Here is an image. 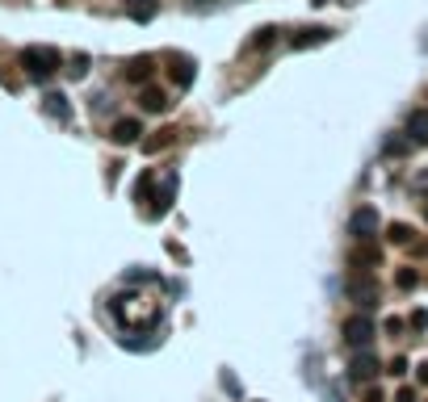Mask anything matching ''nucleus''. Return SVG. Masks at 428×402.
I'll use <instances>...</instances> for the list:
<instances>
[{"label":"nucleus","instance_id":"10","mask_svg":"<svg viewBox=\"0 0 428 402\" xmlns=\"http://www.w3.org/2000/svg\"><path fill=\"white\" fill-rule=\"evenodd\" d=\"M172 80H177V88H189V84H193V59L177 55V59H172Z\"/></svg>","mask_w":428,"mask_h":402},{"label":"nucleus","instance_id":"16","mask_svg":"<svg viewBox=\"0 0 428 402\" xmlns=\"http://www.w3.org/2000/svg\"><path fill=\"white\" fill-rule=\"evenodd\" d=\"M273 34H277L273 25H265V29H256V38H252V46H269V42H273Z\"/></svg>","mask_w":428,"mask_h":402},{"label":"nucleus","instance_id":"1","mask_svg":"<svg viewBox=\"0 0 428 402\" xmlns=\"http://www.w3.org/2000/svg\"><path fill=\"white\" fill-rule=\"evenodd\" d=\"M109 315L118 319L122 331H156L164 319V302H156L143 289H118L109 298Z\"/></svg>","mask_w":428,"mask_h":402},{"label":"nucleus","instance_id":"11","mask_svg":"<svg viewBox=\"0 0 428 402\" xmlns=\"http://www.w3.org/2000/svg\"><path fill=\"white\" fill-rule=\"evenodd\" d=\"M139 105H143L147 113H160V109L168 105V96H164V88H156V84H147V88H143V96H139Z\"/></svg>","mask_w":428,"mask_h":402},{"label":"nucleus","instance_id":"9","mask_svg":"<svg viewBox=\"0 0 428 402\" xmlns=\"http://www.w3.org/2000/svg\"><path fill=\"white\" fill-rule=\"evenodd\" d=\"M42 109H46L50 117H63V122L71 117V105H67V96H63V92H46V96H42Z\"/></svg>","mask_w":428,"mask_h":402},{"label":"nucleus","instance_id":"8","mask_svg":"<svg viewBox=\"0 0 428 402\" xmlns=\"http://www.w3.org/2000/svg\"><path fill=\"white\" fill-rule=\"evenodd\" d=\"M374 227H378V214H374L370 206H366V210H357V214H353V222H349V231H353L357 239H370V235H374Z\"/></svg>","mask_w":428,"mask_h":402},{"label":"nucleus","instance_id":"5","mask_svg":"<svg viewBox=\"0 0 428 402\" xmlns=\"http://www.w3.org/2000/svg\"><path fill=\"white\" fill-rule=\"evenodd\" d=\"M403 134H408V143L424 147V143H428V109H412V113H408V122H403Z\"/></svg>","mask_w":428,"mask_h":402},{"label":"nucleus","instance_id":"15","mask_svg":"<svg viewBox=\"0 0 428 402\" xmlns=\"http://www.w3.org/2000/svg\"><path fill=\"white\" fill-rule=\"evenodd\" d=\"M395 281H399V289H416V285H420V273H416V268H403Z\"/></svg>","mask_w":428,"mask_h":402},{"label":"nucleus","instance_id":"13","mask_svg":"<svg viewBox=\"0 0 428 402\" xmlns=\"http://www.w3.org/2000/svg\"><path fill=\"white\" fill-rule=\"evenodd\" d=\"M126 13L134 21H151L156 17V0H126Z\"/></svg>","mask_w":428,"mask_h":402},{"label":"nucleus","instance_id":"17","mask_svg":"<svg viewBox=\"0 0 428 402\" xmlns=\"http://www.w3.org/2000/svg\"><path fill=\"white\" fill-rule=\"evenodd\" d=\"M84 71H88V59H84V55H76V59H71V76H84Z\"/></svg>","mask_w":428,"mask_h":402},{"label":"nucleus","instance_id":"6","mask_svg":"<svg viewBox=\"0 0 428 402\" xmlns=\"http://www.w3.org/2000/svg\"><path fill=\"white\" fill-rule=\"evenodd\" d=\"M294 50H307V46H324V42H332V29L328 25H307V29H298L294 38Z\"/></svg>","mask_w":428,"mask_h":402},{"label":"nucleus","instance_id":"19","mask_svg":"<svg viewBox=\"0 0 428 402\" xmlns=\"http://www.w3.org/2000/svg\"><path fill=\"white\" fill-rule=\"evenodd\" d=\"M403 327H408L403 319H387V331H391V336H403Z\"/></svg>","mask_w":428,"mask_h":402},{"label":"nucleus","instance_id":"21","mask_svg":"<svg viewBox=\"0 0 428 402\" xmlns=\"http://www.w3.org/2000/svg\"><path fill=\"white\" fill-rule=\"evenodd\" d=\"M416 382H420V386H428V361H424V365H416Z\"/></svg>","mask_w":428,"mask_h":402},{"label":"nucleus","instance_id":"7","mask_svg":"<svg viewBox=\"0 0 428 402\" xmlns=\"http://www.w3.org/2000/svg\"><path fill=\"white\" fill-rule=\"evenodd\" d=\"M349 378H353V382H370V378H378V361H374L370 352H357L353 365H349Z\"/></svg>","mask_w":428,"mask_h":402},{"label":"nucleus","instance_id":"14","mask_svg":"<svg viewBox=\"0 0 428 402\" xmlns=\"http://www.w3.org/2000/svg\"><path fill=\"white\" fill-rule=\"evenodd\" d=\"M412 235H416V231H412L408 222H391V231H387L391 243H412Z\"/></svg>","mask_w":428,"mask_h":402},{"label":"nucleus","instance_id":"18","mask_svg":"<svg viewBox=\"0 0 428 402\" xmlns=\"http://www.w3.org/2000/svg\"><path fill=\"white\" fill-rule=\"evenodd\" d=\"M387 373H395V378H403V373H408V361H403V357H395V361H391V369H387Z\"/></svg>","mask_w":428,"mask_h":402},{"label":"nucleus","instance_id":"2","mask_svg":"<svg viewBox=\"0 0 428 402\" xmlns=\"http://www.w3.org/2000/svg\"><path fill=\"white\" fill-rule=\"evenodd\" d=\"M59 67H63V59H59L55 46H25V50H21V71H25L29 80H38V84H46Z\"/></svg>","mask_w":428,"mask_h":402},{"label":"nucleus","instance_id":"3","mask_svg":"<svg viewBox=\"0 0 428 402\" xmlns=\"http://www.w3.org/2000/svg\"><path fill=\"white\" fill-rule=\"evenodd\" d=\"M345 344H349V348H370V344H374V323H370L366 315H353V319L345 323Z\"/></svg>","mask_w":428,"mask_h":402},{"label":"nucleus","instance_id":"20","mask_svg":"<svg viewBox=\"0 0 428 402\" xmlns=\"http://www.w3.org/2000/svg\"><path fill=\"white\" fill-rule=\"evenodd\" d=\"M412 327H416V331H424V327H428V315H424V310H416V315H412Z\"/></svg>","mask_w":428,"mask_h":402},{"label":"nucleus","instance_id":"4","mask_svg":"<svg viewBox=\"0 0 428 402\" xmlns=\"http://www.w3.org/2000/svg\"><path fill=\"white\" fill-rule=\"evenodd\" d=\"M109 138H113L118 147H130V143L143 138V122H139V117H118L113 130H109Z\"/></svg>","mask_w":428,"mask_h":402},{"label":"nucleus","instance_id":"23","mask_svg":"<svg viewBox=\"0 0 428 402\" xmlns=\"http://www.w3.org/2000/svg\"><path fill=\"white\" fill-rule=\"evenodd\" d=\"M424 214H428V210H424Z\"/></svg>","mask_w":428,"mask_h":402},{"label":"nucleus","instance_id":"22","mask_svg":"<svg viewBox=\"0 0 428 402\" xmlns=\"http://www.w3.org/2000/svg\"><path fill=\"white\" fill-rule=\"evenodd\" d=\"M202 4H210V0H202Z\"/></svg>","mask_w":428,"mask_h":402},{"label":"nucleus","instance_id":"12","mask_svg":"<svg viewBox=\"0 0 428 402\" xmlns=\"http://www.w3.org/2000/svg\"><path fill=\"white\" fill-rule=\"evenodd\" d=\"M147 76H151V59H147V55H139V59H130V63H126V80L143 84Z\"/></svg>","mask_w":428,"mask_h":402}]
</instances>
